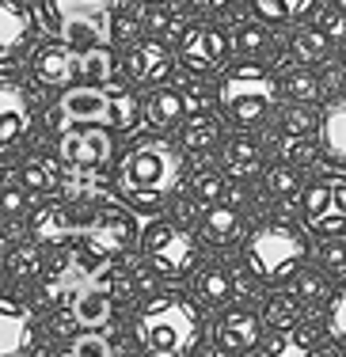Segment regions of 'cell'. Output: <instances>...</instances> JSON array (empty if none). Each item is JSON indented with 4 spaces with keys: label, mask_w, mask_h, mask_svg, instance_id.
Returning a JSON list of instances; mask_svg holds the SVG:
<instances>
[{
    "label": "cell",
    "mask_w": 346,
    "mask_h": 357,
    "mask_svg": "<svg viewBox=\"0 0 346 357\" xmlns=\"http://www.w3.org/2000/svg\"><path fill=\"white\" fill-rule=\"evenodd\" d=\"M145 118L156 130H172V126L187 122V96L179 88H153L145 96Z\"/></svg>",
    "instance_id": "cell-21"
},
{
    "label": "cell",
    "mask_w": 346,
    "mask_h": 357,
    "mask_svg": "<svg viewBox=\"0 0 346 357\" xmlns=\"http://www.w3.org/2000/svg\"><path fill=\"white\" fill-rule=\"evenodd\" d=\"M149 27H153L156 35H160V31H179V35L187 31V27H179V20H175V12H164V8L149 15Z\"/></svg>",
    "instance_id": "cell-45"
},
{
    "label": "cell",
    "mask_w": 346,
    "mask_h": 357,
    "mask_svg": "<svg viewBox=\"0 0 346 357\" xmlns=\"http://www.w3.org/2000/svg\"><path fill=\"white\" fill-rule=\"evenodd\" d=\"M289 50L301 65H319L331 57V38L324 35L319 27H301L297 35L289 38Z\"/></svg>",
    "instance_id": "cell-27"
},
{
    "label": "cell",
    "mask_w": 346,
    "mask_h": 357,
    "mask_svg": "<svg viewBox=\"0 0 346 357\" xmlns=\"http://www.w3.org/2000/svg\"><path fill=\"white\" fill-rule=\"evenodd\" d=\"M202 236L213 248H232L243 236V213L232 206H209L206 217H202Z\"/></svg>",
    "instance_id": "cell-22"
},
{
    "label": "cell",
    "mask_w": 346,
    "mask_h": 357,
    "mask_svg": "<svg viewBox=\"0 0 346 357\" xmlns=\"http://www.w3.org/2000/svg\"><path fill=\"white\" fill-rule=\"evenodd\" d=\"M301 304H305L301 296L274 293V296H266V304H263V319L274 331H289V327H297V323H301Z\"/></svg>",
    "instance_id": "cell-29"
},
{
    "label": "cell",
    "mask_w": 346,
    "mask_h": 357,
    "mask_svg": "<svg viewBox=\"0 0 346 357\" xmlns=\"http://www.w3.org/2000/svg\"><path fill=\"white\" fill-rule=\"evenodd\" d=\"M308 243L289 220H263L243 243V262L263 285H285L305 270Z\"/></svg>",
    "instance_id": "cell-5"
},
{
    "label": "cell",
    "mask_w": 346,
    "mask_h": 357,
    "mask_svg": "<svg viewBox=\"0 0 346 357\" xmlns=\"http://www.w3.org/2000/svg\"><path fill=\"white\" fill-rule=\"evenodd\" d=\"M259 338H263V323H259V316L251 308H229L213 323V342H217V350L229 357L255 350Z\"/></svg>",
    "instance_id": "cell-13"
},
{
    "label": "cell",
    "mask_w": 346,
    "mask_h": 357,
    "mask_svg": "<svg viewBox=\"0 0 346 357\" xmlns=\"http://www.w3.org/2000/svg\"><path fill=\"white\" fill-rule=\"evenodd\" d=\"M221 194H225L221 175H213V172L194 175V183H190V198L198 202V206H217V202H221Z\"/></svg>",
    "instance_id": "cell-38"
},
{
    "label": "cell",
    "mask_w": 346,
    "mask_h": 357,
    "mask_svg": "<svg viewBox=\"0 0 346 357\" xmlns=\"http://www.w3.org/2000/svg\"><path fill=\"white\" fill-rule=\"evenodd\" d=\"M20 183H23V190H31V194H50L57 186V167L50 164V160L35 156L20 167Z\"/></svg>",
    "instance_id": "cell-31"
},
{
    "label": "cell",
    "mask_w": 346,
    "mask_h": 357,
    "mask_svg": "<svg viewBox=\"0 0 346 357\" xmlns=\"http://www.w3.org/2000/svg\"><path fill=\"white\" fill-rule=\"evenodd\" d=\"M282 91L293 99V103H316L324 96V80H319L312 69H289L282 80Z\"/></svg>",
    "instance_id": "cell-30"
},
{
    "label": "cell",
    "mask_w": 346,
    "mask_h": 357,
    "mask_svg": "<svg viewBox=\"0 0 346 357\" xmlns=\"http://www.w3.org/2000/svg\"><path fill=\"white\" fill-rule=\"evenodd\" d=\"M319 262H324L327 274H346V243L343 240H331L324 251H319Z\"/></svg>",
    "instance_id": "cell-41"
},
{
    "label": "cell",
    "mask_w": 346,
    "mask_h": 357,
    "mask_svg": "<svg viewBox=\"0 0 346 357\" xmlns=\"http://www.w3.org/2000/svg\"><path fill=\"white\" fill-rule=\"evenodd\" d=\"M57 12V23H61V38L69 46L91 50L103 46L107 38H114V8L118 0H46Z\"/></svg>",
    "instance_id": "cell-6"
},
{
    "label": "cell",
    "mask_w": 346,
    "mask_h": 357,
    "mask_svg": "<svg viewBox=\"0 0 346 357\" xmlns=\"http://www.w3.org/2000/svg\"><path fill=\"white\" fill-rule=\"evenodd\" d=\"M343 65H346V38H343Z\"/></svg>",
    "instance_id": "cell-49"
},
{
    "label": "cell",
    "mask_w": 346,
    "mask_h": 357,
    "mask_svg": "<svg viewBox=\"0 0 346 357\" xmlns=\"http://www.w3.org/2000/svg\"><path fill=\"white\" fill-rule=\"evenodd\" d=\"M270 46H274V35H270L266 27H259V23H248V27H240V35H236V50L248 54V57L266 54Z\"/></svg>",
    "instance_id": "cell-37"
},
{
    "label": "cell",
    "mask_w": 346,
    "mask_h": 357,
    "mask_svg": "<svg viewBox=\"0 0 346 357\" xmlns=\"http://www.w3.org/2000/svg\"><path fill=\"white\" fill-rule=\"evenodd\" d=\"M319 149L331 164L346 167V96H335L319 114Z\"/></svg>",
    "instance_id": "cell-20"
},
{
    "label": "cell",
    "mask_w": 346,
    "mask_h": 357,
    "mask_svg": "<svg viewBox=\"0 0 346 357\" xmlns=\"http://www.w3.org/2000/svg\"><path fill=\"white\" fill-rule=\"evenodd\" d=\"M278 96H282L278 76L266 65H255V61L236 65L217 84V107H221V114L229 118L236 130H259L274 114Z\"/></svg>",
    "instance_id": "cell-4"
},
{
    "label": "cell",
    "mask_w": 346,
    "mask_h": 357,
    "mask_svg": "<svg viewBox=\"0 0 346 357\" xmlns=\"http://www.w3.org/2000/svg\"><path fill=\"white\" fill-rule=\"evenodd\" d=\"M145 255L156 274L164 278H187L198 266V240L179 225V220H156L145 232Z\"/></svg>",
    "instance_id": "cell-8"
},
{
    "label": "cell",
    "mask_w": 346,
    "mask_h": 357,
    "mask_svg": "<svg viewBox=\"0 0 346 357\" xmlns=\"http://www.w3.org/2000/svg\"><path fill=\"white\" fill-rule=\"evenodd\" d=\"M31 232H35L38 243H61V240H69L73 232H80V228H77V220H69V209L46 206L35 213V220H31Z\"/></svg>",
    "instance_id": "cell-24"
},
{
    "label": "cell",
    "mask_w": 346,
    "mask_h": 357,
    "mask_svg": "<svg viewBox=\"0 0 346 357\" xmlns=\"http://www.w3.org/2000/svg\"><path fill=\"white\" fill-rule=\"evenodd\" d=\"M183 172H187L183 152L172 141L153 137V141H137L126 149V156L114 167V186L133 209L153 213L179 190Z\"/></svg>",
    "instance_id": "cell-1"
},
{
    "label": "cell",
    "mask_w": 346,
    "mask_h": 357,
    "mask_svg": "<svg viewBox=\"0 0 346 357\" xmlns=\"http://www.w3.org/2000/svg\"><path fill=\"white\" fill-rule=\"evenodd\" d=\"M31 114H35L31 91L23 84H15L12 76H4V84H0V144L4 149H12L31 130Z\"/></svg>",
    "instance_id": "cell-15"
},
{
    "label": "cell",
    "mask_w": 346,
    "mask_h": 357,
    "mask_svg": "<svg viewBox=\"0 0 346 357\" xmlns=\"http://www.w3.org/2000/svg\"><path fill=\"white\" fill-rule=\"evenodd\" d=\"M229 54H232V42L217 23H190V27L179 35L183 69H190L198 76L225 69V65H229Z\"/></svg>",
    "instance_id": "cell-9"
},
{
    "label": "cell",
    "mask_w": 346,
    "mask_h": 357,
    "mask_svg": "<svg viewBox=\"0 0 346 357\" xmlns=\"http://www.w3.org/2000/svg\"><path fill=\"white\" fill-rule=\"evenodd\" d=\"M114 38L118 42H137V20H133V12L130 15H114Z\"/></svg>",
    "instance_id": "cell-44"
},
{
    "label": "cell",
    "mask_w": 346,
    "mask_h": 357,
    "mask_svg": "<svg viewBox=\"0 0 346 357\" xmlns=\"http://www.w3.org/2000/svg\"><path fill=\"white\" fill-rule=\"evenodd\" d=\"M187 4L198 8V12H206V15H217V12H229L232 0H187Z\"/></svg>",
    "instance_id": "cell-47"
},
{
    "label": "cell",
    "mask_w": 346,
    "mask_h": 357,
    "mask_svg": "<svg viewBox=\"0 0 346 357\" xmlns=\"http://www.w3.org/2000/svg\"><path fill=\"white\" fill-rule=\"evenodd\" d=\"M118 65H122V73L130 76L133 84H160L175 69V57H172V50L153 35V38L130 42V46L122 50V57H118Z\"/></svg>",
    "instance_id": "cell-12"
},
{
    "label": "cell",
    "mask_w": 346,
    "mask_h": 357,
    "mask_svg": "<svg viewBox=\"0 0 346 357\" xmlns=\"http://www.w3.org/2000/svg\"><path fill=\"white\" fill-rule=\"evenodd\" d=\"M80 232L96 255H122L137 243V225L130 220V213H122V209H114V206H99L96 217H91Z\"/></svg>",
    "instance_id": "cell-10"
},
{
    "label": "cell",
    "mask_w": 346,
    "mask_h": 357,
    "mask_svg": "<svg viewBox=\"0 0 346 357\" xmlns=\"http://www.w3.org/2000/svg\"><path fill=\"white\" fill-rule=\"evenodd\" d=\"M145 114V107L137 103L126 84H80L69 88L57 99V110L50 114L54 130H69V126H107L114 133H130L137 126V118Z\"/></svg>",
    "instance_id": "cell-2"
},
{
    "label": "cell",
    "mask_w": 346,
    "mask_h": 357,
    "mask_svg": "<svg viewBox=\"0 0 346 357\" xmlns=\"http://www.w3.org/2000/svg\"><path fill=\"white\" fill-rule=\"evenodd\" d=\"M57 357H77V354H73V350H69V354H57Z\"/></svg>",
    "instance_id": "cell-50"
},
{
    "label": "cell",
    "mask_w": 346,
    "mask_h": 357,
    "mask_svg": "<svg viewBox=\"0 0 346 357\" xmlns=\"http://www.w3.org/2000/svg\"><path fill=\"white\" fill-rule=\"evenodd\" d=\"M263 23H301L312 15L316 0H248Z\"/></svg>",
    "instance_id": "cell-25"
},
{
    "label": "cell",
    "mask_w": 346,
    "mask_h": 357,
    "mask_svg": "<svg viewBox=\"0 0 346 357\" xmlns=\"http://www.w3.org/2000/svg\"><path fill=\"white\" fill-rule=\"evenodd\" d=\"M221 164L229 167V175H255L259 164H263V149H259L251 137H232L221 152Z\"/></svg>",
    "instance_id": "cell-26"
},
{
    "label": "cell",
    "mask_w": 346,
    "mask_h": 357,
    "mask_svg": "<svg viewBox=\"0 0 346 357\" xmlns=\"http://www.w3.org/2000/svg\"><path fill=\"white\" fill-rule=\"evenodd\" d=\"M331 4H335V8H339V12L346 15V0H331Z\"/></svg>",
    "instance_id": "cell-48"
},
{
    "label": "cell",
    "mask_w": 346,
    "mask_h": 357,
    "mask_svg": "<svg viewBox=\"0 0 346 357\" xmlns=\"http://www.w3.org/2000/svg\"><path fill=\"white\" fill-rule=\"evenodd\" d=\"M327 331H331V338H339L346 346V282L339 285V293H331V304H327Z\"/></svg>",
    "instance_id": "cell-39"
},
{
    "label": "cell",
    "mask_w": 346,
    "mask_h": 357,
    "mask_svg": "<svg viewBox=\"0 0 346 357\" xmlns=\"http://www.w3.org/2000/svg\"><path fill=\"white\" fill-rule=\"evenodd\" d=\"M270 354L274 357H339V350L331 342H324L319 327H312V323H305V327L297 323V327L282 331L270 342Z\"/></svg>",
    "instance_id": "cell-18"
},
{
    "label": "cell",
    "mask_w": 346,
    "mask_h": 357,
    "mask_svg": "<svg viewBox=\"0 0 346 357\" xmlns=\"http://www.w3.org/2000/svg\"><path fill=\"white\" fill-rule=\"evenodd\" d=\"M35 38V15L23 0H0V54H23Z\"/></svg>",
    "instance_id": "cell-17"
},
{
    "label": "cell",
    "mask_w": 346,
    "mask_h": 357,
    "mask_svg": "<svg viewBox=\"0 0 346 357\" xmlns=\"http://www.w3.org/2000/svg\"><path fill=\"white\" fill-rule=\"evenodd\" d=\"M194 293H198L202 304H213V308H225L229 301L243 293L240 285V274L229 266H206L198 270V278H194Z\"/></svg>",
    "instance_id": "cell-19"
},
{
    "label": "cell",
    "mask_w": 346,
    "mask_h": 357,
    "mask_svg": "<svg viewBox=\"0 0 346 357\" xmlns=\"http://www.w3.org/2000/svg\"><path fill=\"white\" fill-rule=\"evenodd\" d=\"M35 274H38L35 248H20V251H15V278H35Z\"/></svg>",
    "instance_id": "cell-43"
},
{
    "label": "cell",
    "mask_w": 346,
    "mask_h": 357,
    "mask_svg": "<svg viewBox=\"0 0 346 357\" xmlns=\"http://www.w3.org/2000/svg\"><path fill=\"white\" fill-rule=\"evenodd\" d=\"M73 354L77 357H111L114 346L107 342L103 335H80L77 342H73Z\"/></svg>",
    "instance_id": "cell-40"
},
{
    "label": "cell",
    "mask_w": 346,
    "mask_h": 357,
    "mask_svg": "<svg viewBox=\"0 0 346 357\" xmlns=\"http://www.w3.org/2000/svg\"><path fill=\"white\" fill-rule=\"evenodd\" d=\"M301 213L312 236L335 240L346 232V175H319L301 194Z\"/></svg>",
    "instance_id": "cell-7"
},
{
    "label": "cell",
    "mask_w": 346,
    "mask_h": 357,
    "mask_svg": "<svg viewBox=\"0 0 346 357\" xmlns=\"http://www.w3.org/2000/svg\"><path fill=\"white\" fill-rule=\"evenodd\" d=\"M35 342V323L23 304H15L12 296L0 301V357H23Z\"/></svg>",
    "instance_id": "cell-16"
},
{
    "label": "cell",
    "mask_w": 346,
    "mask_h": 357,
    "mask_svg": "<svg viewBox=\"0 0 346 357\" xmlns=\"http://www.w3.org/2000/svg\"><path fill=\"white\" fill-rule=\"evenodd\" d=\"M278 156H282L285 164L308 167L312 160H316V141H312V137H301V133H282V141H278Z\"/></svg>",
    "instance_id": "cell-34"
},
{
    "label": "cell",
    "mask_w": 346,
    "mask_h": 357,
    "mask_svg": "<svg viewBox=\"0 0 346 357\" xmlns=\"http://www.w3.org/2000/svg\"><path fill=\"white\" fill-rule=\"evenodd\" d=\"M114 73V57L107 54L103 46H91V50H80V76L88 84H107Z\"/></svg>",
    "instance_id": "cell-33"
},
{
    "label": "cell",
    "mask_w": 346,
    "mask_h": 357,
    "mask_svg": "<svg viewBox=\"0 0 346 357\" xmlns=\"http://www.w3.org/2000/svg\"><path fill=\"white\" fill-rule=\"evenodd\" d=\"M278 130L282 133H301V137H312V133H319V118L312 114V103H293L282 110V118H278Z\"/></svg>",
    "instance_id": "cell-32"
},
{
    "label": "cell",
    "mask_w": 346,
    "mask_h": 357,
    "mask_svg": "<svg viewBox=\"0 0 346 357\" xmlns=\"http://www.w3.org/2000/svg\"><path fill=\"white\" fill-rule=\"evenodd\" d=\"M61 160L73 167H103L114 156V137L107 126H69L57 141Z\"/></svg>",
    "instance_id": "cell-11"
},
{
    "label": "cell",
    "mask_w": 346,
    "mask_h": 357,
    "mask_svg": "<svg viewBox=\"0 0 346 357\" xmlns=\"http://www.w3.org/2000/svg\"><path fill=\"white\" fill-rule=\"evenodd\" d=\"M111 293L107 289H99V285H91V289H80L77 296H73V308H69V316L84 323V327H103L107 319H111Z\"/></svg>",
    "instance_id": "cell-23"
},
{
    "label": "cell",
    "mask_w": 346,
    "mask_h": 357,
    "mask_svg": "<svg viewBox=\"0 0 346 357\" xmlns=\"http://www.w3.org/2000/svg\"><path fill=\"white\" fill-rule=\"evenodd\" d=\"M145 4H164V0H145Z\"/></svg>",
    "instance_id": "cell-51"
},
{
    "label": "cell",
    "mask_w": 346,
    "mask_h": 357,
    "mask_svg": "<svg viewBox=\"0 0 346 357\" xmlns=\"http://www.w3.org/2000/svg\"><path fill=\"white\" fill-rule=\"evenodd\" d=\"M327 293H331V282H327L324 270H301V274H297V296L305 304L327 301Z\"/></svg>",
    "instance_id": "cell-36"
},
{
    "label": "cell",
    "mask_w": 346,
    "mask_h": 357,
    "mask_svg": "<svg viewBox=\"0 0 346 357\" xmlns=\"http://www.w3.org/2000/svg\"><path fill=\"white\" fill-rule=\"evenodd\" d=\"M137 338L149 357H190L202 338V312L183 296H153L137 312Z\"/></svg>",
    "instance_id": "cell-3"
},
{
    "label": "cell",
    "mask_w": 346,
    "mask_h": 357,
    "mask_svg": "<svg viewBox=\"0 0 346 357\" xmlns=\"http://www.w3.org/2000/svg\"><path fill=\"white\" fill-rule=\"evenodd\" d=\"M316 27L324 31L327 38H346V15L331 4L327 12H319V23H316Z\"/></svg>",
    "instance_id": "cell-42"
},
{
    "label": "cell",
    "mask_w": 346,
    "mask_h": 357,
    "mask_svg": "<svg viewBox=\"0 0 346 357\" xmlns=\"http://www.w3.org/2000/svg\"><path fill=\"white\" fill-rule=\"evenodd\" d=\"M31 73L42 88H69L73 76H80V54H73L69 42H42L31 57Z\"/></svg>",
    "instance_id": "cell-14"
},
{
    "label": "cell",
    "mask_w": 346,
    "mask_h": 357,
    "mask_svg": "<svg viewBox=\"0 0 346 357\" xmlns=\"http://www.w3.org/2000/svg\"><path fill=\"white\" fill-rule=\"evenodd\" d=\"M20 209H23V194L15 190V186H12V178H8V183H4V217L12 220L15 213H20Z\"/></svg>",
    "instance_id": "cell-46"
},
{
    "label": "cell",
    "mask_w": 346,
    "mask_h": 357,
    "mask_svg": "<svg viewBox=\"0 0 346 357\" xmlns=\"http://www.w3.org/2000/svg\"><path fill=\"white\" fill-rule=\"evenodd\" d=\"M266 190L274 194V198H282V202H293L305 186H301V175L293 172L289 164H278V167L266 172Z\"/></svg>",
    "instance_id": "cell-35"
},
{
    "label": "cell",
    "mask_w": 346,
    "mask_h": 357,
    "mask_svg": "<svg viewBox=\"0 0 346 357\" xmlns=\"http://www.w3.org/2000/svg\"><path fill=\"white\" fill-rule=\"evenodd\" d=\"M179 137H183V144H187L190 152H209L217 141H221V126H217L213 114H187Z\"/></svg>",
    "instance_id": "cell-28"
}]
</instances>
